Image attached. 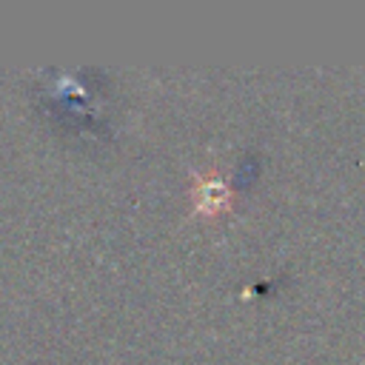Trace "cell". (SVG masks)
<instances>
[{"mask_svg": "<svg viewBox=\"0 0 365 365\" xmlns=\"http://www.w3.org/2000/svg\"><path fill=\"white\" fill-rule=\"evenodd\" d=\"M228 202V188L217 177H205L197 182V208L200 211H220Z\"/></svg>", "mask_w": 365, "mask_h": 365, "instance_id": "obj_1", "label": "cell"}]
</instances>
